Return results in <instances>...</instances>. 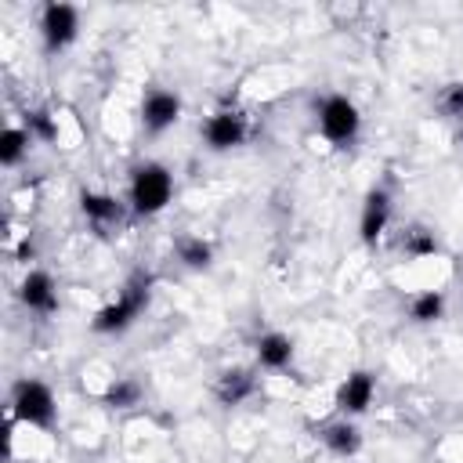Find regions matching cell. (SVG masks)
<instances>
[{"label":"cell","mask_w":463,"mask_h":463,"mask_svg":"<svg viewBox=\"0 0 463 463\" xmlns=\"http://www.w3.org/2000/svg\"><path fill=\"white\" fill-rule=\"evenodd\" d=\"M148 293H152V275L137 271L127 279V286L119 289V297L112 304H105L98 315H94V333H123L137 322V315L148 307Z\"/></svg>","instance_id":"obj_1"},{"label":"cell","mask_w":463,"mask_h":463,"mask_svg":"<svg viewBox=\"0 0 463 463\" xmlns=\"http://www.w3.org/2000/svg\"><path fill=\"white\" fill-rule=\"evenodd\" d=\"M174 199V174L163 163H137L130 170V210L141 217H156Z\"/></svg>","instance_id":"obj_2"},{"label":"cell","mask_w":463,"mask_h":463,"mask_svg":"<svg viewBox=\"0 0 463 463\" xmlns=\"http://www.w3.org/2000/svg\"><path fill=\"white\" fill-rule=\"evenodd\" d=\"M315 123H318V134H322L329 145L347 148V145L358 137V130H362V112H358V105H354L351 98H344V94H326V98L318 101V109H315Z\"/></svg>","instance_id":"obj_3"},{"label":"cell","mask_w":463,"mask_h":463,"mask_svg":"<svg viewBox=\"0 0 463 463\" xmlns=\"http://www.w3.org/2000/svg\"><path fill=\"white\" fill-rule=\"evenodd\" d=\"M11 412H14L22 423H29V427H51L58 405H54V394H51L47 383L25 376V380H18V383L11 387Z\"/></svg>","instance_id":"obj_4"},{"label":"cell","mask_w":463,"mask_h":463,"mask_svg":"<svg viewBox=\"0 0 463 463\" xmlns=\"http://www.w3.org/2000/svg\"><path fill=\"white\" fill-rule=\"evenodd\" d=\"M80 36V11L72 4H43L40 11V40L51 54L65 51L72 40Z\"/></svg>","instance_id":"obj_5"},{"label":"cell","mask_w":463,"mask_h":463,"mask_svg":"<svg viewBox=\"0 0 463 463\" xmlns=\"http://www.w3.org/2000/svg\"><path fill=\"white\" fill-rule=\"evenodd\" d=\"M246 134H250L246 116H239L235 109H217L203 123V141H206L210 152H232L246 141Z\"/></svg>","instance_id":"obj_6"},{"label":"cell","mask_w":463,"mask_h":463,"mask_svg":"<svg viewBox=\"0 0 463 463\" xmlns=\"http://www.w3.org/2000/svg\"><path fill=\"white\" fill-rule=\"evenodd\" d=\"M181 119V98L166 87H152L141 98V127L148 134H163L166 127H174Z\"/></svg>","instance_id":"obj_7"},{"label":"cell","mask_w":463,"mask_h":463,"mask_svg":"<svg viewBox=\"0 0 463 463\" xmlns=\"http://www.w3.org/2000/svg\"><path fill=\"white\" fill-rule=\"evenodd\" d=\"M373 394H376V380L373 373L365 369H354L351 376H344V383L336 387V409L351 420V416H362L369 405H373Z\"/></svg>","instance_id":"obj_8"},{"label":"cell","mask_w":463,"mask_h":463,"mask_svg":"<svg viewBox=\"0 0 463 463\" xmlns=\"http://www.w3.org/2000/svg\"><path fill=\"white\" fill-rule=\"evenodd\" d=\"M391 224V192L387 188H369L365 203H362V217H358V235L362 242H376Z\"/></svg>","instance_id":"obj_9"},{"label":"cell","mask_w":463,"mask_h":463,"mask_svg":"<svg viewBox=\"0 0 463 463\" xmlns=\"http://www.w3.org/2000/svg\"><path fill=\"white\" fill-rule=\"evenodd\" d=\"M18 300L36 315H51L58 307V286H54V279L47 271L33 268V271H25V279L18 286Z\"/></svg>","instance_id":"obj_10"},{"label":"cell","mask_w":463,"mask_h":463,"mask_svg":"<svg viewBox=\"0 0 463 463\" xmlns=\"http://www.w3.org/2000/svg\"><path fill=\"white\" fill-rule=\"evenodd\" d=\"M257 391V376H253V369H224L221 376H217V383H213V394H217V402L221 405H239V402H246L250 394Z\"/></svg>","instance_id":"obj_11"},{"label":"cell","mask_w":463,"mask_h":463,"mask_svg":"<svg viewBox=\"0 0 463 463\" xmlns=\"http://www.w3.org/2000/svg\"><path fill=\"white\" fill-rule=\"evenodd\" d=\"M289 362H293V340L286 333H264L257 340V365L260 369L282 373V369H289Z\"/></svg>","instance_id":"obj_12"},{"label":"cell","mask_w":463,"mask_h":463,"mask_svg":"<svg viewBox=\"0 0 463 463\" xmlns=\"http://www.w3.org/2000/svg\"><path fill=\"white\" fill-rule=\"evenodd\" d=\"M322 445H326L333 456L347 459V456H354V452L362 449V434H358V427L344 416V420H333V423L322 427Z\"/></svg>","instance_id":"obj_13"},{"label":"cell","mask_w":463,"mask_h":463,"mask_svg":"<svg viewBox=\"0 0 463 463\" xmlns=\"http://www.w3.org/2000/svg\"><path fill=\"white\" fill-rule=\"evenodd\" d=\"M80 210L94 224H116L123 217V203L116 195H109V192H83L80 195Z\"/></svg>","instance_id":"obj_14"},{"label":"cell","mask_w":463,"mask_h":463,"mask_svg":"<svg viewBox=\"0 0 463 463\" xmlns=\"http://www.w3.org/2000/svg\"><path fill=\"white\" fill-rule=\"evenodd\" d=\"M174 253H177V260H181L188 271H203V268H210V260H213V246H210L203 235H181V239L174 242Z\"/></svg>","instance_id":"obj_15"},{"label":"cell","mask_w":463,"mask_h":463,"mask_svg":"<svg viewBox=\"0 0 463 463\" xmlns=\"http://www.w3.org/2000/svg\"><path fill=\"white\" fill-rule=\"evenodd\" d=\"M445 315V293L441 289H423V293H416L412 300H409V318L416 322V326H430V322H438Z\"/></svg>","instance_id":"obj_16"},{"label":"cell","mask_w":463,"mask_h":463,"mask_svg":"<svg viewBox=\"0 0 463 463\" xmlns=\"http://www.w3.org/2000/svg\"><path fill=\"white\" fill-rule=\"evenodd\" d=\"M29 145H33V134L25 127H7L0 134V163L4 166H18L22 156L29 152Z\"/></svg>","instance_id":"obj_17"},{"label":"cell","mask_w":463,"mask_h":463,"mask_svg":"<svg viewBox=\"0 0 463 463\" xmlns=\"http://www.w3.org/2000/svg\"><path fill=\"white\" fill-rule=\"evenodd\" d=\"M105 402H109L112 409H130V405H137V402H141V383H137V380H130V376H119V380H112V383H109Z\"/></svg>","instance_id":"obj_18"},{"label":"cell","mask_w":463,"mask_h":463,"mask_svg":"<svg viewBox=\"0 0 463 463\" xmlns=\"http://www.w3.org/2000/svg\"><path fill=\"white\" fill-rule=\"evenodd\" d=\"M25 130L33 134V137H40V141H58V123H54V116L51 112H43V109H33L29 112V119H25Z\"/></svg>","instance_id":"obj_19"},{"label":"cell","mask_w":463,"mask_h":463,"mask_svg":"<svg viewBox=\"0 0 463 463\" xmlns=\"http://www.w3.org/2000/svg\"><path fill=\"white\" fill-rule=\"evenodd\" d=\"M402 246H405L409 257H430L438 250V242H434V235L427 228H409L405 239H402Z\"/></svg>","instance_id":"obj_20"},{"label":"cell","mask_w":463,"mask_h":463,"mask_svg":"<svg viewBox=\"0 0 463 463\" xmlns=\"http://www.w3.org/2000/svg\"><path fill=\"white\" fill-rule=\"evenodd\" d=\"M438 109H441L445 116H452V119H463V83H449V87H441V94H438Z\"/></svg>","instance_id":"obj_21"}]
</instances>
